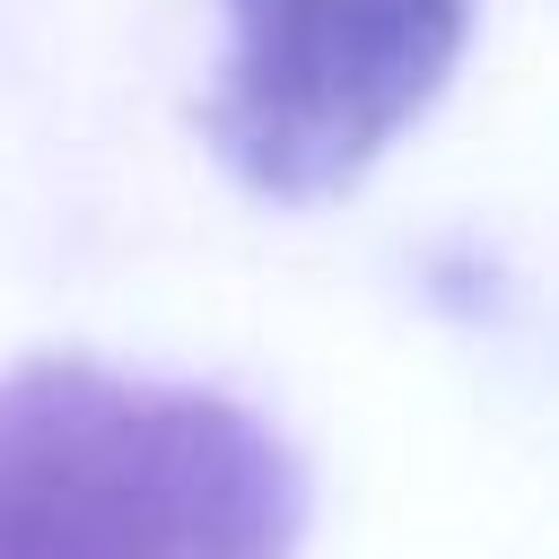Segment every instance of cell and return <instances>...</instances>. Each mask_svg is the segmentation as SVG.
<instances>
[{
    "label": "cell",
    "instance_id": "6da1fadb",
    "mask_svg": "<svg viewBox=\"0 0 559 559\" xmlns=\"http://www.w3.org/2000/svg\"><path fill=\"white\" fill-rule=\"evenodd\" d=\"M297 454L227 393L87 358L0 376V559H288Z\"/></svg>",
    "mask_w": 559,
    "mask_h": 559
},
{
    "label": "cell",
    "instance_id": "7a4b0ae2",
    "mask_svg": "<svg viewBox=\"0 0 559 559\" xmlns=\"http://www.w3.org/2000/svg\"><path fill=\"white\" fill-rule=\"evenodd\" d=\"M463 26V0H227V61L201 122L253 192L323 201L445 87Z\"/></svg>",
    "mask_w": 559,
    "mask_h": 559
}]
</instances>
